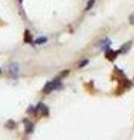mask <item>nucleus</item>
I'll list each match as a JSON object with an SVG mask.
<instances>
[{
	"mask_svg": "<svg viewBox=\"0 0 134 140\" xmlns=\"http://www.w3.org/2000/svg\"><path fill=\"white\" fill-rule=\"evenodd\" d=\"M46 41H47V37H39L35 42H36L37 44H41V43H44Z\"/></svg>",
	"mask_w": 134,
	"mask_h": 140,
	"instance_id": "nucleus-8",
	"label": "nucleus"
},
{
	"mask_svg": "<svg viewBox=\"0 0 134 140\" xmlns=\"http://www.w3.org/2000/svg\"><path fill=\"white\" fill-rule=\"evenodd\" d=\"M18 69H19V67H18V64H11V67H9V70H11V72H13V74H16L18 72Z\"/></svg>",
	"mask_w": 134,
	"mask_h": 140,
	"instance_id": "nucleus-5",
	"label": "nucleus"
},
{
	"mask_svg": "<svg viewBox=\"0 0 134 140\" xmlns=\"http://www.w3.org/2000/svg\"><path fill=\"white\" fill-rule=\"evenodd\" d=\"M25 41L28 42V43L32 42V36H30V34H29L28 30H26V33H25Z\"/></svg>",
	"mask_w": 134,
	"mask_h": 140,
	"instance_id": "nucleus-6",
	"label": "nucleus"
},
{
	"mask_svg": "<svg viewBox=\"0 0 134 140\" xmlns=\"http://www.w3.org/2000/svg\"><path fill=\"white\" fill-rule=\"evenodd\" d=\"M129 22H131L132 25H134V13L132 14L131 16H129Z\"/></svg>",
	"mask_w": 134,
	"mask_h": 140,
	"instance_id": "nucleus-11",
	"label": "nucleus"
},
{
	"mask_svg": "<svg viewBox=\"0 0 134 140\" xmlns=\"http://www.w3.org/2000/svg\"><path fill=\"white\" fill-rule=\"evenodd\" d=\"M119 54V51H113V50H111V49H107L106 50V57L108 58H111V60H114V57Z\"/></svg>",
	"mask_w": 134,
	"mask_h": 140,
	"instance_id": "nucleus-2",
	"label": "nucleus"
},
{
	"mask_svg": "<svg viewBox=\"0 0 134 140\" xmlns=\"http://www.w3.org/2000/svg\"><path fill=\"white\" fill-rule=\"evenodd\" d=\"M62 88V84L58 82V79H55L53 82H49V83H47L46 85V88H44V92L46 93H49L50 91H53V90H58V89H61Z\"/></svg>",
	"mask_w": 134,
	"mask_h": 140,
	"instance_id": "nucleus-1",
	"label": "nucleus"
},
{
	"mask_svg": "<svg viewBox=\"0 0 134 140\" xmlns=\"http://www.w3.org/2000/svg\"><path fill=\"white\" fill-rule=\"evenodd\" d=\"M19 1H20V2H22V0H19Z\"/></svg>",
	"mask_w": 134,
	"mask_h": 140,
	"instance_id": "nucleus-12",
	"label": "nucleus"
},
{
	"mask_svg": "<svg viewBox=\"0 0 134 140\" xmlns=\"http://www.w3.org/2000/svg\"><path fill=\"white\" fill-rule=\"evenodd\" d=\"M25 124H26V132L27 133H30L32 131H33V124L30 123V121H28V120H25Z\"/></svg>",
	"mask_w": 134,
	"mask_h": 140,
	"instance_id": "nucleus-3",
	"label": "nucleus"
},
{
	"mask_svg": "<svg viewBox=\"0 0 134 140\" xmlns=\"http://www.w3.org/2000/svg\"><path fill=\"white\" fill-rule=\"evenodd\" d=\"M131 46H132V42H128V43H126V44H124L122 47H121V49L119 50V51H121V53H126L129 48H131Z\"/></svg>",
	"mask_w": 134,
	"mask_h": 140,
	"instance_id": "nucleus-4",
	"label": "nucleus"
},
{
	"mask_svg": "<svg viewBox=\"0 0 134 140\" xmlns=\"http://www.w3.org/2000/svg\"><path fill=\"white\" fill-rule=\"evenodd\" d=\"M0 72H1V69H0Z\"/></svg>",
	"mask_w": 134,
	"mask_h": 140,
	"instance_id": "nucleus-13",
	"label": "nucleus"
},
{
	"mask_svg": "<svg viewBox=\"0 0 134 140\" xmlns=\"http://www.w3.org/2000/svg\"><path fill=\"white\" fill-rule=\"evenodd\" d=\"M6 126H7L8 128H14V127H15V123H14L13 120H9V121L6 124Z\"/></svg>",
	"mask_w": 134,
	"mask_h": 140,
	"instance_id": "nucleus-7",
	"label": "nucleus"
},
{
	"mask_svg": "<svg viewBox=\"0 0 134 140\" xmlns=\"http://www.w3.org/2000/svg\"><path fill=\"white\" fill-rule=\"evenodd\" d=\"M88 63H89V60H84L83 62H80V63H79V67H80V68H83V67H85Z\"/></svg>",
	"mask_w": 134,
	"mask_h": 140,
	"instance_id": "nucleus-10",
	"label": "nucleus"
},
{
	"mask_svg": "<svg viewBox=\"0 0 134 140\" xmlns=\"http://www.w3.org/2000/svg\"><path fill=\"white\" fill-rule=\"evenodd\" d=\"M93 4H94V0H90L89 2H88V6H86V11L88 9H90L92 6H93Z\"/></svg>",
	"mask_w": 134,
	"mask_h": 140,
	"instance_id": "nucleus-9",
	"label": "nucleus"
}]
</instances>
